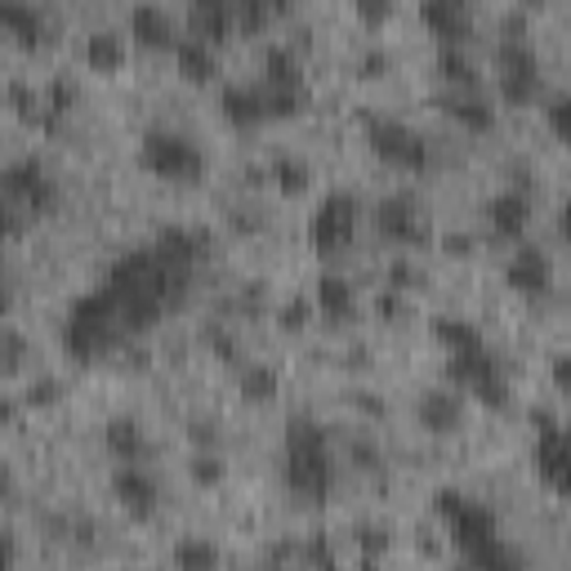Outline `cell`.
<instances>
[{"label":"cell","mask_w":571,"mask_h":571,"mask_svg":"<svg viewBox=\"0 0 571 571\" xmlns=\"http://www.w3.org/2000/svg\"><path fill=\"white\" fill-rule=\"evenodd\" d=\"M282 478L295 496H308V500H321L330 491V451H326V433L313 420H295L286 429Z\"/></svg>","instance_id":"1"},{"label":"cell","mask_w":571,"mask_h":571,"mask_svg":"<svg viewBox=\"0 0 571 571\" xmlns=\"http://www.w3.org/2000/svg\"><path fill=\"white\" fill-rule=\"evenodd\" d=\"M139 166L166 183H197L205 175V152L179 130H148L139 139Z\"/></svg>","instance_id":"2"},{"label":"cell","mask_w":571,"mask_h":571,"mask_svg":"<svg viewBox=\"0 0 571 571\" xmlns=\"http://www.w3.org/2000/svg\"><path fill=\"white\" fill-rule=\"evenodd\" d=\"M367 144L380 161H389L393 170H406V175H424L429 161H433L429 139L398 117H371L367 121Z\"/></svg>","instance_id":"3"},{"label":"cell","mask_w":571,"mask_h":571,"mask_svg":"<svg viewBox=\"0 0 571 571\" xmlns=\"http://www.w3.org/2000/svg\"><path fill=\"white\" fill-rule=\"evenodd\" d=\"M353 237H358V197L335 188L317 201V210L308 219V242L317 255H339L353 246Z\"/></svg>","instance_id":"4"},{"label":"cell","mask_w":571,"mask_h":571,"mask_svg":"<svg viewBox=\"0 0 571 571\" xmlns=\"http://www.w3.org/2000/svg\"><path fill=\"white\" fill-rule=\"evenodd\" d=\"M437 514H442V522H446V531L455 536V544H461L465 553H478L483 544H491V540H500V522H496V514L487 509V505H478V500H469L465 491H437Z\"/></svg>","instance_id":"5"},{"label":"cell","mask_w":571,"mask_h":571,"mask_svg":"<svg viewBox=\"0 0 571 571\" xmlns=\"http://www.w3.org/2000/svg\"><path fill=\"white\" fill-rule=\"evenodd\" d=\"M446 380H451L455 393H474L487 406H505L509 402V384L500 380V367H496V358L487 349H478V353H451L446 358Z\"/></svg>","instance_id":"6"},{"label":"cell","mask_w":571,"mask_h":571,"mask_svg":"<svg viewBox=\"0 0 571 571\" xmlns=\"http://www.w3.org/2000/svg\"><path fill=\"white\" fill-rule=\"evenodd\" d=\"M376 228L393 242V246H429L433 242V223L424 214V205L411 192H393L376 205Z\"/></svg>","instance_id":"7"},{"label":"cell","mask_w":571,"mask_h":571,"mask_svg":"<svg viewBox=\"0 0 571 571\" xmlns=\"http://www.w3.org/2000/svg\"><path fill=\"white\" fill-rule=\"evenodd\" d=\"M6 192L23 201L32 214H50L59 205V179L45 170L41 157H19L6 166Z\"/></svg>","instance_id":"8"},{"label":"cell","mask_w":571,"mask_h":571,"mask_svg":"<svg viewBox=\"0 0 571 571\" xmlns=\"http://www.w3.org/2000/svg\"><path fill=\"white\" fill-rule=\"evenodd\" d=\"M505 286L514 295H527V299H540L549 295L553 286V260L540 251V246H514V255L505 260Z\"/></svg>","instance_id":"9"},{"label":"cell","mask_w":571,"mask_h":571,"mask_svg":"<svg viewBox=\"0 0 571 571\" xmlns=\"http://www.w3.org/2000/svg\"><path fill=\"white\" fill-rule=\"evenodd\" d=\"M112 496H117V505L130 514V518H152L157 514V478L144 469V465H117L112 469Z\"/></svg>","instance_id":"10"},{"label":"cell","mask_w":571,"mask_h":571,"mask_svg":"<svg viewBox=\"0 0 571 571\" xmlns=\"http://www.w3.org/2000/svg\"><path fill=\"white\" fill-rule=\"evenodd\" d=\"M487 223L500 242H522V233L531 228V192L522 188H500L487 201Z\"/></svg>","instance_id":"11"},{"label":"cell","mask_w":571,"mask_h":571,"mask_svg":"<svg viewBox=\"0 0 571 571\" xmlns=\"http://www.w3.org/2000/svg\"><path fill=\"white\" fill-rule=\"evenodd\" d=\"M536 465L549 487H558L571 500V429H544L536 442Z\"/></svg>","instance_id":"12"},{"label":"cell","mask_w":571,"mask_h":571,"mask_svg":"<svg viewBox=\"0 0 571 571\" xmlns=\"http://www.w3.org/2000/svg\"><path fill=\"white\" fill-rule=\"evenodd\" d=\"M219 107L233 126H260V121H268V89H264V81H233V85H223Z\"/></svg>","instance_id":"13"},{"label":"cell","mask_w":571,"mask_h":571,"mask_svg":"<svg viewBox=\"0 0 571 571\" xmlns=\"http://www.w3.org/2000/svg\"><path fill=\"white\" fill-rule=\"evenodd\" d=\"M415 420L429 433H455L465 424V398L455 389H424L415 402Z\"/></svg>","instance_id":"14"},{"label":"cell","mask_w":571,"mask_h":571,"mask_svg":"<svg viewBox=\"0 0 571 571\" xmlns=\"http://www.w3.org/2000/svg\"><path fill=\"white\" fill-rule=\"evenodd\" d=\"M442 112H446L455 126H465L469 135L496 130V103H491L487 94H478V89H451V94L442 98Z\"/></svg>","instance_id":"15"},{"label":"cell","mask_w":571,"mask_h":571,"mask_svg":"<svg viewBox=\"0 0 571 571\" xmlns=\"http://www.w3.org/2000/svg\"><path fill=\"white\" fill-rule=\"evenodd\" d=\"M188 32L219 45L223 36L237 32V6L233 0H197V6H188Z\"/></svg>","instance_id":"16"},{"label":"cell","mask_w":571,"mask_h":571,"mask_svg":"<svg viewBox=\"0 0 571 571\" xmlns=\"http://www.w3.org/2000/svg\"><path fill=\"white\" fill-rule=\"evenodd\" d=\"M420 23L437 36V45H465L469 10L461 6V0H424V6H420Z\"/></svg>","instance_id":"17"},{"label":"cell","mask_w":571,"mask_h":571,"mask_svg":"<svg viewBox=\"0 0 571 571\" xmlns=\"http://www.w3.org/2000/svg\"><path fill=\"white\" fill-rule=\"evenodd\" d=\"M103 446L117 465H139L144 451H148V437H144V424L130 420V415H117L103 424Z\"/></svg>","instance_id":"18"},{"label":"cell","mask_w":571,"mask_h":571,"mask_svg":"<svg viewBox=\"0 0 571 571\" xmlns=\"http://www.w3.org/2000/svg\"><path fill=\"white\" fill-rule=\"evenodd\" d=\"M433 335H437V345L446 349V358L451 353H478V349H487L478 321H469L461 313H437L433 317Z\"/></svg>","instance_id":"19"},{"label":"cell","mask_w":571,"mask_h":571,"mask_svg":"<svg viewBox=\"0 0 571 571\" xmlns=\"http://www.w3.org/2000/svg\"><path fill=\"white\" fill-rule=\"evenodd\" d=\"M313 304H317L321 317L345 321V317L358 308V295H353L349 277H339V273H317V282H313Z\"/></svg>","instance_id":"20"},{"label":"cell","mask_w":571,"mask_h":571,"mask_svg":"<svg viewBox=\"0 0 571 571\" xmlns=\"http://www.w3.org/2000/svg\"><path fill=\"white\" fill-rule=\"evenodd\" d=\"M264 85H273V89H304V63H299L295 45L273 41L264 50Z\"/></svg>","instance_id":"21"},{"label":"cell","mask_w":571,"mask_h":571,"mask_svg":"<svg viewBox=\"0 0 571 571\" xmlns=\"http://www.w3.org/2000/svg\"><path fill=\"white\" fill-rule=\"evenodd\" d=\"M85 63L94 72H117L126 63V32H117V28L85 32Z\"/></svg>","instance_id":"22"},{"label":"cell","mask_w":571,"mask_h":571,"mask_svg":"<svg viewBox=\"0 0 571 571\" xmlns=\"http://www.w3.org/2000/svg\"><path fill=\"white\" fill-rule=\"evenodd\" d=\"M175 67L188 76V81H210L214 76V67H219V59H214V45L210 41H201V36H179L175 41Z\"/></svg>","instance_id":"23"},{"label":"cell","mask_w":571,"mask_h":571,"mask_svg":"<svg viewBox=\"0 0 571 571\" xmlns=\"http://www.w3.org/2000/svg\"><path fill=\"white\" fill-rule=\"evenodd\" d=\"M0 28H6L10 36H19L23 45H36V41H45V10H36V6H23V0H6L0 6Z\"/></svg>","instance_id":"24"},{"label":"cell","mask_w":571,"mask_h":571,"mask_svg":"<svg viewBox=\"0 0 571 571\" xmlns=\"http://www.w3.org/2000/svg\"><path fill=\"white\" fill-rule=\"evenodd\" d=\"M152 251H157L166 264L188 268V264L205 251V233H197V228H161V237H157Z\"/></svg>","instance_id":"25"},{"label":"cell","mask_w":571,"mask_h":571,"mask_svg":"<svg viewBox=\"0 0 571 571\" xmlns=\"http://www.w3.org/2000/svg\"><path fill=\"white\" fill-rule=\"evenodd\" d=\"M130 36L144 41V45H170L175 50V19L161 10V6H135L130 10Z\"/></svg>","instance_id":"26"},{"label":"cell","mask_w":571,"mask_h":571,"mask_svg":"<svg viewBox=\"0 0 571 571\" xmlns=\"http://www.w3.org/2000/svg\"><path fill=\"white\" fill-rule=\"evenodd\" d=\"M437 72L451 89H478V63L465 45H437Z\"/></svg>","instance_id":"27"},{"label":"cell","mask_w":571,"mask_h":571,"mask_svg":"<svg viewBox=\"0 0 571 571\" xmlns=\"http://www.w3.org/2000/svg\"><path fill=\"white\" fill-rule=\"evenodd\" d=\"M237 389H242V398H246V402L268 406V402L282 393V376H277V367H268V362H251V367H242Z\"/></svg>","instance_id":"28"},{"label":"cell","mask_w":571,"mask_h":571,"mask_svg":"<svg viewBox=\"0 0 571 571\" xmlns=\"http://www.w3.org/2000/svg\"><path fill=\"white\" fill-rule=\"evenodd\" d=\"M268 175L277 179V188H282L286 197H299V192L313 188V166H308L299 152H277L273 166H268Z\"/></svg>","instance_id":"29"},{"label":"cell","mask_w":571,"mask_h":571,"mask_svg":"<svg viewBox=\"0 0 571 571\" xmlns=\"http://www.w3.org/2000/svg\"><path fill=\"white\" fill-rule=\"evenodd\" d=\"M175 567L179 571H214L219 567V544L205 536H183L175 544Z\"/></svg>","instance_id":"30"},{"label":"cell","mask_w":571,"mask_h":571,"mask_svg":"<svg viewBox=\"0 0 571 571\" xmlns=\"http://www.w3.org/2000/svg\"><path fill=\"white\" fill-rule=\"evenodd\" d=\"M505 72H540L536 45H527L522 36H505L496 45V76H505Z\"/></svg>","instance_id":"31"},{"label":"cell","mask_w":571,"mask_h":571,"mask_svg":"<svg viewBox=\"0 0 571 571\" xmlns=\"http://www.w3.org/2000/svg\"><path fill=\"white\" fill-rule=\"evenodd\" d=\"M469 558V567L474 571H522V553L500 536V540H491V544H483L478 553H465Z\"/></svg>","instance_id":"32"},{"label":"cell","mask_w":571,"mask_h":571,"mask_svg":"<svg viewBox=\"0 0 571 571\" xmlns=\"http://www.w3.org/2000/svg\"><path fill=\"white\" fill-rule=\"evenodd\" d=\"M536 94H540V72H505L500 76V98L509 107H527V103H536Z\"/></svg>","instance_id":"33"},{"label":"cell","mask_w":571,"mask_h":571,"mask_svg":"<svg viewBox=\"0 0 571 571\" xmlns=\"http://www.w3.org/2000/svg\"><path fill=\"white\" fill-rule=\"evenodd\" d=\"M188 478L197 487H219L228 478V465H223V455L219 451H192V461H188Z\"/></svg>","instance_id":"34"},{"label":"cell","mask_w":571,"mask_h":571,"mask_svg":"<svg viewBox=\"0 0 571 571\" xmlns=\"http://www.w3.org/2000/svg\"><path fill=\"white\" fill-rule=\"evenodd\" d=\"M353 544H358L362 558H384L393 549V531L384 522H358L353 527Z\"/></svg>","instance_id":"35"},{"label":"cell","mask_w":571,"mask_h":571,"mask_svg":"<svg viewBox=\"0 0 571 571\" xmlns=\"http://www.w3.org/2000/svg\"><path fill=\"white\" fill-rule=\"evenodd\" d=\"M544 126H549L562 144H571V89H558V94L544 98Z\"/></svg>","instance_id":"36"},{"label":"cell","mask_w":571,"mask_h":571,"mask_svg":"<svg viewBox=\"0 0 571 571\" xmlns=\"http://www.w3.org/2000/svg\"><path fill=\"white\" fill-rule=\"evenodd\" d=\"M313 313H317V304H313V295H308V299H304V295H295V299H286V304L277 308V326L295 335V330H304V326L313 321Z\"/></svg>","instance_id":"37"},{"label":"cell","mask_w":571,"mask_h":571,"mask_svg":"<svg viewBox=\"0 0 571 571\" xmlns=\"http://www.w3.org/2000/svg\"><path fill=\"white\" fill-rule=\"evenodd\" d=\"M41 98H45L50 117H63V112L76 103V81H72V76H54V81L41 89Z\"/></svg>","instance_id":"38"},{"label":"cell","mask_w":571,"mask_h":571,"mask_svg":"<svg viewBox=\"0 0 571 571\" xmlns=\"http://www.w3.org/2000/svg\"><path fill=\"white\" fill-rule=\"evenodd\" d=\"M273 6H264V0H237V32H260L273 23Z\"/></svg>","instance_id":"39"},{"label":"cell","mask_w":571,"mask_h":571,"mask_svg":"<svg viewBox=\"0 0 571 571\" xmlns=\"http://www.w3.org/2000/svg\"><path fill=\"white\" fill-rule=\"evenodd\" d=\"M268 89V117H295V112L304 107V89H273V85H264Z\"/></svg>","instance_id":"40"},{"label":"cell","mask_w":571,"mask_h":571,"mask_svg":"<svg viewBox=\"0 0 571 571\" xmlns=\"http://www.w3.org/2000/svg\"><path fill=\"white\" fill-rule=\"evenodd\" d=\"M201 339H205V349H210L214 358H223V362H237V339L228 335L219 321H214V326H205V330H201Z\"/></svg>","instance_id":"41"},{"label":"cell","mask_w":571,"mask_h":571,"mask_svg":"<svg viewBox=\"0 0 571 571\" xmlns=\"http://www.w3.org/2000/svg\"><path fill=\"white\" fill-rule=\"evenodd\" d=\"M415 282H420V268H415L406 255L389 260V268H384V286H389V290H411Z\"/></svg>","instance_id":"42"},{"label":"cell","mask_w":571,"mask_h":571,"mask_svg":"<svg viewBox=\"0 0 571 571\" xmlns=\"http://www.w3.org/2000/svg\"><path fill=\"white\" fill-rule=\"evenodd\" d=\"M393 67V54L384 50V45H367L362 54H358V72L362 76H384Z\"/></svg>","instance_id":"43"},{"label":"cell","mask_w":571,"mask_h":571,"mask_svg":"<svg viewBox=\"0 0 571 571\" xmlns=\"http://www.w3.org/2000/svg\"><path fill=\"white\" fill-rule=\"evenodd\" d=\"M549 380H553V389L562 398H571V349H562V353L549 358Z\"/></svg>","instance_id":"44"},{"label":"cell","mask_w":571,"mask_h":571,"mask_svg":"<svg viewBox=\"0 0 571 571\" xmlns=\"http://www.w3.org/2000/svg\"><path fill=\"white\" fill-rule=\"evenodd\" d=\"M353 14L362 23H384V19H393V6H389V0H358Z\"/></svg>","instance_id":"45"},{"label":"cell","mask_w":571,"mask_h":571,"mask_svg":"<svg viewBox=\"0 0 571 571\" xmlns=\"http://www.w3.org/2000/svg\"><path fill=\"white\" fill-rule=\"evenodd\" d=\"M59 393H63V384H59V380H32L28 402H32V406H50V402H59Z\"/></svg>","instance_id":"46"},{"label":"cell","mask_w":571,"mask_h":571,"mask_svg":"<svg viewBox=\"0 0 571 571\" xmlns=\"http://www.w3.org/2000/svg\"><path fill=\"white\" fill-rule=\"evenodd\" d=\"M349 455H353V461H358L362 469H380V446H376V442H367V437H353Z\"/></svg>","instance_id":"47"},{"label":"cell","mask_w":571,"mask_h":571,"mask_svg":"<svg viewBox=\"0 0 571 571\" xmlns=\"http://www.w3.org/2000/svg\"><path fill=\"white\" fill-rule=\"evenodd\" d=\"M380 313H384V317H402V313H406L402 290H389V286H384V290H380Z\"/></svg>","instance_id":"48"},{"label":"cell","mask_w":571,"mask_h":571,"mask_svg":"<svg viewBox=\"0 0 571 571\" xmlns=\"http://www.w3.org/2000/svg\"><path fill=\"white\" fill-rule=\"evenodd\" d=\"M442 251H446L451 260H461V255H469V251H474V237H461V233H451V237H442Z\"/></svg>","instance_id":"49"},{"label":"cell","mask_w":571,"mask_h":571,"mask_svg":"<svg viewBox=\"0 0 571 571\" xmlns=\"http://www.w3.org/2000/svg\"><path fill=\"white\" fill-rule=\"evenodd\" d=\"M558 228H562V237L571 242V201L562 205V214H558Z\"/></svg>","instance_id":"50"},{"label":"cell","mask_w":571,"mask_h":571,"mask_svg":"<svg viewBox=\"0 0 571 571\" xmlns=\"http://www.w3.org/2000/svg\"><path fill=\"white\" fill-rule=\"evenodd\" d=\"M567 32H571V14H567Z\"/></svg>","instance_id":"51"},{"label":"cell","mask_w":571,"mask_h":571,"mask_svg":"<svg viewBox=\"0 0 571 571\" xmlns=\"http://www.w3.org/2000/svg\"><path fill=\"white\" fill-rule=\"evenodd\" d=\"M268 571H286V567H268Z\"/></svg>","instance_id":"52"}]
</instances>
